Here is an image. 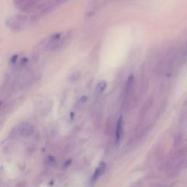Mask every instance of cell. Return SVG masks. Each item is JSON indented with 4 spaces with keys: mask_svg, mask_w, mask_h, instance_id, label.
Listing matches in <instances>:
<instances>
[{
    "mask_svg": "<svg viewBox=\"0 0 187 187\" xmlns=\"http://www.w3.org/2000/svg\"><path fill=\"white\" fill-rule=\"evenodd\" d=\"M18 54H15V55H13V56L10 58V63L11 64H16L17 61H18Z\"/></svg>",
    "mask_w": 187,
    "mask_h": 187,
    "instance_id": "cell-12",
    "label": "cell"
},
{
    "mask_svg": "<svg viewBox=\"0 0 187 187\" xmlns=\"http://www.w3.org/2000/svg\"><path fill=\"white\" fill-rule=\"evenodd\" d=\"M79 78H80V72H74V73H72V75H71V76L69 77V80H70L71 83H75L76 81H78Z\"/></svg>",
    "mask_w": 187,
    "mask_h": 187,
    "instance_id": "cell-8",
    "label": "cell"
},
{
    "mask_svg": "<svg viewBox=\"0 0 187 187\" xmlns=\"http://www.w3.org/2000/svg\"><path fill=\"white\" fill-rule=\"evenodd\" d=\"M106 86H107V83L105 81H101L100 83H99L95 89L96 96L101 95L105 91V89H106Z\"/></svg>",
    "mask_w": 187,
    "mask_h": 187,
    "instance_id": "cell-7",
    "label": "cell"
},
{
    "mask_svg": "<svg viewBox=\"0 0 187 187\" xmlns=\"http://www.w3.org/2000/svg\"><path fill=\"white\" fill-rule=\"evenodd\" d=\"M40 18V16L38 15H33L30 17V21L32 22H35V21H38Z\"/></svg>",
    "mask_w": 187,
    "mask_h": 187,
    "instance_id": "cell-13",
    "label": "cell"
},
{
    "mask_svg": "<svg viewBox=\"0 0 187 187\" xmlns=\"http://www.w3.org/2000/svg\"><path fill=\"white\" fill-rule=\"evenodd\" d=\"M105 169H106L105 163H104V162L100 163L98 168L96 169L95 172H94V173L93 175V177H92V181L94 182L95 181H97V179L100 176H101L104 173L105 171Z\"/></svg>",
    "mask_w": 187,
    "mask_h": 187,
    "instance_id": "cell-4",
    "label": "cell"
},
{
    "mask_svg": "<svg viewBox=\"0 0 187 187\" xmlns=\"http://www.w3.org/2000/svg\"><path fill=\"white\" fill-rule=\"evenodd\" d=\"M123 121L122 117H120L118 120L116 125V142H118L121 140L123 134Z\"/></svg>",
    "mask_w": 187,
    "mask_h": 187,
    "instance_id": "cell-5",
    "label": "cell"
},
{
    "mask_svg": "<svg viewBox=\"0 0 187 187\" xmlns=\"http://www.w3.org/2000/svg\"><path fill=\"white\" fill-rule=\"evenodd\" d=\"M6 24L12 31L15 32H20V31L23 30V29H24V25H23L22 23L17 21L15 18L7 20Z\"/></svg>",
    "mask_w": 187,
    "mask_h": 187,
    "instance_id": "cell-2",
    "label": "cell"
},
{
    "mask_svg": "<svg viewBox=\"0 0 187 187\" xmlns=\"http://www.w3.org/2000/svg\"><path fill=\"white\" fill-rule=\"evenodd\" d=\"M15 18L17 20V21H20V22H21V23L26 22V21H28V19H29V18H28L27 15H21V14H19V15H17L15 17Z\"/></svg>",
    "mask_w": 187,
    "mask_h": 187,
    "instance_id": "cell-9",
    "label": "cell"
},
{
    "mask_svg": "<svg viewBox=\"0 0 187 187\" xmlns=\"http://www.w3.org/2000/svg\"><path fill=\"white\" fill-rule=\"evenodd\" d=\"M3 105V102H0V108H1V105Z\"/></svg>",
    "mask_w": 187,
    "mask_h": 187,
    "instance_id": "cell-15",
    "label": "cell"
},
{
    "mask_svg": "<svg viewBox=\"0 0 187 187\" xmlns=\"http://www.w3.org/2000/svg\"><path fill=\"white\" fill-rule=\"evenodd\" d=\"M134 85V77H133V75H130V76L128 78L127 80H126V85H125V89H124L125 99H128L131 96L132 92H133Z\"/></svg>",
    "mask_w": 187,
    "mask_h": 187,
    "instance_id": "cell-3",
    "label": "cell"
},
{
    "mask_svg": "<svg viewBox=\"0 0 187 187\" xmlns=\"http://www.w3.org/2000/svg\"><path fill=\"white\" fill-rule=\"evenodd\" d=\"M86 101H87V97L83 96V97H82L78 101V103H77V106H78V107H80V106H82L83 105H84L85 103H86Z\"/></svg>",
    "mask_w": 187,
    "mask_h": 187,
    "instance_id": "cell-11",
    "label": "cell"
},
{
    "mask_svg": "<svg viewBox=\"0 0 187 187\" xmlns=\"http://www.w3.org/2000/svg\"><path fill=\"white\" fill-rule=\"evenodd\" d=\"M153 104V100L151 98L148 99L146 101V103H144L143 106L142 107L141 110H140V116H143L146 114V113L148 112V110L151 108Z\"/></svg>",
    "mask_w": 187,
    "mask_h": 187,
    "instance_id": "cell-6",
    "label": "cell"
},
{
    "mask_svg": "<svg viewBox=\"0 0 187 187\" xmlns=\"http://www.w3.org/2000/svg\"><path fill=\"white\" fill-rule=\"evenodd\" d=\"M28 61H29V60H28L27 58H24L22 60H21V67H26V65L28 64Z\"/></svg>",
    "mask_w": 187,
    "mask_h": 187,
    "instance_id": "cell-14",
    "label": "cell"
},
{
    "mask_svg": "<svg viewBox=\"0 0 187 187\" xmlns=\"http://www.w3.org/2000/svg\"><path fill=\"white\" fill-rule=\"evenodd\" d=\"M26 0H13V3L15 7L18 9H21L25 4Z\"/></svg>",
    "mask_w": 187,
    "mask_h": 187,
    "instance_id": "cell-10",
    "label": "cell"
},
{
    "mask_svg": "<svg viewBox=\"0 0 187 187\" xmlns=\"http://www.w3.org/2000/svg\"><path fill=\"white\" fill-rule=\"evenodd\" d=\"M35 132V127L33 125L28 122H24L18 126L17 134L23 137H29Z\"/></svg>",
    "mask_w": 187,
    "mask_h": 187,
    "instance_id": "cell-1",
    "label": "cell"
}]
</instances>
